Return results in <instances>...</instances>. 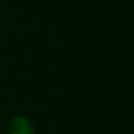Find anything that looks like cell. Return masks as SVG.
I'll return each instance as SVG.
<instances>
[{
  "label": "cell",
  "instance_id": "obj_1",
  "mask_svg": "<svg viewBox=\"0 0 134 134\" xmlns=\"http://www.w3.org/2000/svg\"><path fill=\"white\" fill-rule=\"evenodd\" d=\"M9 134H35V128L29 118L16 115L9 124Z\"/></svg>",
  "mask_w": 134,
  "mask_h": 134
}]
</instances>
